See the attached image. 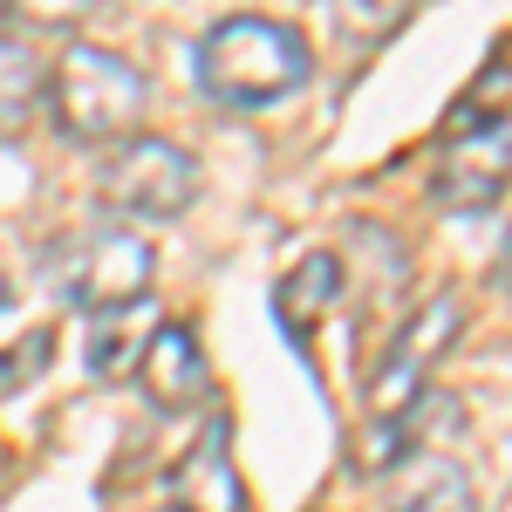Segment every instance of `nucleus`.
<instances>
[{"mask_svg":"<svg viewBox=\"0 0 512 512\" xmlns=\"http://www.w3.org/2000/svg\"><path fill=\"white\" fill-rule=\"evenodd\" d=\"M192 76L212 103L226 110H260V103H280L294 89H308L315 76V48L294 21H274V14H226L212 21L205 41L192 55Z\"/></svg>","mask_w":512,"mask_h":512,"instance_id":"f257e3e1","label":"nucleus"},{"mask_svg":"<svg viewBox=\"0 0 512 512\" xmlns=\"http://www.w3.org/2000/svg\"><path fill=\"white\" fill-rule=\"evenodd\" d=\"M41 110H48V62L28 35L0 28V137H21Z\"/></svg>","mask_w":512,"mask_h":512,"instance_id":"9d476101","label":"nucleus"},{"mask_svg":"<svg viewBox=\"0 0 512 512\" xmlns=\"http://www.w3.org/2000/svg\"><path fill=\"white\" fill-rule=\"evenodd\" d=\"M171 499L178 512H253L246 499V478L233 465V437H226V417H212L205 437L171 465Z\"/></svg>","mask_w":512,"mask_h":512,"instance_id":"6e6552de","label":"nucleus"},{"mask_svg":"<svg viewBox=\"0 0 512 512\" xmlns=\"http://www.w3.org/2000/svg\"><path fill=\"white\" fill-rule=\"evenodd\" d=\"M55 362V335L35 328V335H21L14 349H0V396H21L41 383V369Z\"/></svg>","mask_w":512,"mask_h":512,"instance_id":"ddd939ff","label":"nucleus"},{"mask_svg":"<svg viewBox=\"0 0 512 512\" xmlns=\"http://www.w3.org/2000/svg\"><path fill=\"white\" fill-rule=\"evenodd\" d=\"M396 512H478L472 472L451 465V458H417V472H410V485H403Z\"/></svg>","mask_w":512,"mask_h":512,"instance_id":"f8f14e48","label":"nucleus"},{"mask_svg":"<svg viewBox=\"0 0 512 512\" xmlns=\"http://www.w3.org/2000/svg\"><path fill=\"white\" fill-rule=\"evenodd\" d=\"M48 117L69 144L130 137L137 117H144L137 62H123L117 48H96V41H69L62 62H48Z\"/></svg>","mask_w":512,"mask_h":512,"instance_id":"f03ea898","label":"nucleus"},{"mask_svg":"<svg viewBox=\"0 0 512 512\" xmlns=\"http://www.w3.org/2000/svg\"><path fill=\"white\" fill-rule=\"evenodd\" d=\"M335 301H342V260H335V253H308V260L274 287V308H280V321L294 328V342H301Z\"/></svg>","mask_w":512,"mask_h":512,"instance_id":"9b49d317","label":"nucleus"},{"mask_svg":"<svg viewBox=\"0 0 512 512\" xmlns=\"http://www.w3.org/2000/svg\"><path fill=\"white\" fill-rule=\"evenodd\" d=\"M103 205L123 212V219H137V226H164V219H178L185 205L198 198V164L185 144H171V137H130L117 158L103 164Z\"/></svg>","mask_w":512,"mask_h":512,"instance_id":"39448f33","label":"nucleus"},{"mask_svg":"<svg viewBox=\"0 0 512 512\" xmlns=\"http://www.w3.org/2000/svg\"><path fill=\"white\" fill-rule=\"evenodd\" d=\"M151 335H158L151 301H130V308H103V315H89V342H82L89 376H96V383H123V376H137V362H144V349H151Z\"/></svg>","mask_w":512,"mask_h":512,"instance_id":"1a4fd4ad","label":"nucleus"},{"mask_svg":"<svg viewBox=\"0 0 512 512\" xmlns=\"http://www.w3.org/2000/svg\"><path fill=\"white\" fill-rule=\"evenodd\" d=\"M137 383L151 396V410H164V417L198 410V403L212 396V362H205V349H198V335L185 321H158L151 349L137 362Z\"/></svg>","mask_w":512,"mask_h":512,"instance_id":"0eeeda50","label":"nucleus"},{"mask_svg":"<svg viewBox=\"0 0 512 512\" xmlns=\"http://www.w3.org/2000/svg\"><path fill=\"white\" fill-rule=\"evenodd\" d=\"M171 512H178V506H171Z\"/></svg>","mask_w":512,"mask_h":512,"instance_id":"dca6fc26","label":"nucleus"},{"mask_svg":"<svg viewBox=\"0 0 512 512\" xmlns=\"http://www.w3.org/2000/svg\"><path fill=\"white\" fill-rule=\"evenodd\" d=\"M458 321H465L458 294H431V301L410 315V328L396 335V349L383 355V362H376V376H369V417H376V424L410 417V410L424 403L431 369L451 355V342H458Z\"/></svg>","mask_w":512,"mask_h":512,"instance_id":"423d86ee","label":"nucleus"},{"mask_svg":"<svg viewBox=\"0 0 512 512\" xmlns=\"http://www.w3.org/2000/svg\"><path fill=\"white\" fill-rule=\"evenodd\" d=\"M499 280H506V294H512V239H506V260H499Z\"/></svg>","mask_w":512,"mask_h":512,"instance_id":"4468645a","label":"nucleus"},{"mask_svg":"<svg viewBox=\"0 0 512 512\" xmlns=\"http://www.w3.org/2000/svg\"><path fill=\"white\" fill-rule=\"evenodd\" d=\"M0 308H7V280H0Z\"/></svg>","mask_w":512,"mask_h":512,"instance_id":"2eb2a0df","label":"nucleus"},{"mask_svg":"<svg viewBox=\"0 0 512 512\" xmlns=\"http://www.w3.org/2000/svg\"><path fill=\"white\" fill-rule=\"evenodd\" d=\"M506 185H512V110H485L478 96H465L444 123L431 192L451 212H485L506 198Z\"/></svg>","mask_w":512,"mask_h":512,"instance_id":"7ed1b4c3","label":"nucleus"},{"mask_svg":"<svg viewBox=\"0 0 512 512\" xmlns=\"http://www.w3.org/2000/svg\"><path fill=\"white\" fill-rule=\"evenodd\" d=\"M151 274H158V253H151V239L137 226H89L55 253V287L82 315L151 301Z\"/></svg>","mask_w":512,"mask_h":512,"instance_id":"20e7f679","label":"nucleus"}]
</instances>
